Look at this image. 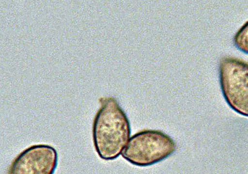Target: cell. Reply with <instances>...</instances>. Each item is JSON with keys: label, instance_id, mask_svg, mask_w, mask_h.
Returning <instances> with one entry per match:
<instances>
[{"label": "cell", "instance_id": "obj_1", "mask_svg": "<svg viewBox=\"0 0 248 174\" xmlns=\"http://www.w3.org/2000/svg\"><path fill=\"white\" fill-rule=\"evenodd\" d=\"M101 108L94 117L93 140L101 159H117L129 142L131 128L129 118L114 98L100 99Z\"/></svg>", "mask_w": 248, "mask_h": 174}, {"label": "cell", "instance_id": "obj_2", "mask_svg": "<svg viewBox=\"0 0 248 174\" xmlns=\"http://www.w3.org/2000/svg\"><path fill=\"white\" fill-rule=\"evenodd\" d=\"M177 148L175 142L167 134L160 130H145L130 138L122 156L131 164L146 167L166 160Z\"/></svg>", "mask_w": 248, "mask_h": 174}, {"label": "cell", "instance_id": "obj_3", "mask_svg": "<svg viewBox=\"0 0 248 174\" xmlns=\"http://www.w3.org/2000/svg\"><path fill=\"white\" fill-rule=\"evenodd\" d=\"M219 71L220 86L227 104L248 117V62L225 57L220 61Z\"/></svg>", "mask_w": 248, "mask_h": 174}, {"label": "cell", "instance_id": "obj_4", "mask_svg": "<svg viewBox=\"0 0 248 174\" xmlns=\"http://www.w3.org/2000/svg\"><path fill=\"white\" fill-rule=\"evenodd\" d=\"M58 162V152L53 147L33 145L15 158L8 174H54Z\"/></svg>", "mask_w": 248, "mask_h": 174}, {"label": "cell", "instance_id": "obj_5", "mask_svg": "<svg viewBox=\"0 0 248 174\" xmlns=\"http://www.w3.org/2000/svg\"><path fill=\"white\" fill-rule=\"evenodd\" d=\"M233 43L239 50L248 55V21L235 33Z\"/></svg>", "mask_w": 248, "mask_h": 174}]
</instances>
